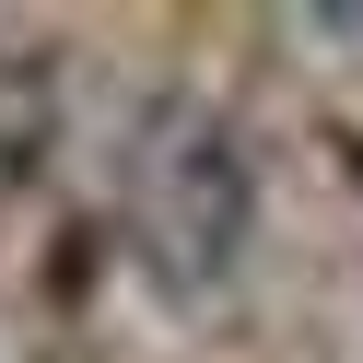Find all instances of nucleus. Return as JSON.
Returning a JSON list of instances; mask_svg holds the SVG:
<instances>
[{
	"label": "nucleus",
	"instance_id": "obj_1",
	"mask_svg": "<svg viewBox=\"0 0 363 363\" xmlns=\"http://www.w3.org/2000/svg\"><path fill=\"white\" fill-rule=\"evenodd\" d=\"M246 235H258V164L235 118L199 94H152L118 141V246L141 258V281L164 305H199L235 281Z\"/></svg>",
	"mask_w": 363,
	"mask_h": 363
},
{
	"label": "nucleus",
	"instance_id": "obj_2",
	"mask_svg": "<svg viewBox=\"0 0 363 363\" xmlns=\"http://www.w3.org/2000/svg\"><path fill=\"white\" fill-rule=\"evenodd\" d=\"M59 141V71L35 48H0V188H24Z\"/></svg>",
	"mask_w": 363,
	"mask_h": 363
}]
</instances>
